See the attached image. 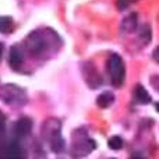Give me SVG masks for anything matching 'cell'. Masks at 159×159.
I'll list each match as a JSON object with an SVG mask.
<instances>
[{"label":"cell","instance_id":"7","mask_svg":"<svg viewBox=\"0 0 159 159\" xmlns=\"http://www.w3.org/2000/svg\"><path fill=\"white\" fill-rule=\"evenodd\" d=\"M32 130V120L28 117H22L14 124V133L18 137H24V135L30 134Z\"/></svg>","mask_w":159,"mask_h":159},{"label":"cell","instance_id":"17","mask_svg":"<svg viewBox=\"0 0 159 159\" xmlns=\"http://www.w3.org/2000/svg\"><path fill=\"white\" fill-rule=\"evenodd\" d=\"M152 59H154L157 63H159V46L158 48H155V50H154V53H152Z\"/></svg>","mask_w":159,"mask_h":159},{"label":"cell","instance_id":"3","mask_svg":"<svg viewBox=\"0 0 159 159\" xmlns=\"http://www.w3.org/2000/svg\"><path fill=\"white\" fill-rule=\"evenodd\" d=\"M106 67H107V74H109L112 84L116 88L121 87L124 84V80H126V66H124V61L121 59V56L116 55V53L110 55L109 59H107Z\"/></svg>","mask_w":159,"mask_h":159},{"label":"cell","instance_id":"2","mask_svg":"<svg viewBox=\"0 0 159 159\" xmlns=\"http://www.w3.org/2000/svg\"><path fill=\"white\" fill-rule=\"evenodd\" d=\"M95 141L91 140L87 135V133L82 129L77 130L74 133V138H73V145H71V157L74 158H81V157H87L89 152H92L95 149Z\"/></svg>","mask_w":159,"mask_h":159},{"label":"cell","instance_id":"19","mask_svg":"<svg viewBox=\"0 0 159 159\" xmlns=\"http://www.w3.org/2000/svg\"><path fill=\"white\" fill-rule=\"evenodd\" d=\"M155 107H157V110H158V112H159V102H158V103H157V105H155Z\"/></svg>","mask_w":159,"mask_h":159},{"label":"cell","instance_id":"14","mask_svg":"<svg viewBox=\"0 0 159 159\" xmlns=\"http://www.w3.org/2000/svg\"><path fill=\"white\" fill-rule=\"evenodd\" d=\"M107 145H109V148L113 149V151H119V149L123 148V140H121L119 135H113V137L109 140Z\"/></svg>","mask_w":159,"mask_h":159},{"label":"cell","instance_id":"8","mask_svg":"<svg viewBox=\"0 0 159 159\" xmlns=\"http://www.w3.org/2000/svg\"><path fill=\"white\" fill-rule=\"evenodd\" d=\"M137 20H138V17H137V14L135 13H133V14H130V16H127L126 18L121 21V25H120V28H121V31H123L124 34H131V32H134L135 30H137Z\"/></svg>","mask_w":159,"mask_h":159},{"label":"cell","instance_id":"11","mask_svg":"<svg viewBox=\"0 0 159 159\" xmlns=\"http://www.w3.org/2000/svg\"><path fill=\"white\" fill-rule=\"evenodd\" d=\"M151 41V28H149V25H143V28L140 30V32H138V42H140L141 45H147L148 42Z\"/></svg>","mask_w":159,"mask_h":159},{"label":"cell","instance_id":"1","mask_svg":"<svg viewBox=\"0 0 159 159\" xmlns=\"http://www.w3.org/2000/svg\"><path fill=\"white\" fill-rule=\"evenodd\" d=\"M43 137L50 144L53 152L59 154L64 149V140L61 138V124L57 119H49L43 126Z\"/></svg>","mask_w":159,"mask_h":159},{"label":"cell","instance_id":"12","mask_svg":"<svg viewBox=\"0 0 159 159\" xmlns=\"http://www.w3.org/2000/svg\"><path fill=\"white\" fill-rule=\"evenodd\" d=\"M4 155H6V157H11V158H21V157H24V154H22V151H21V147H20L17 143L10 144V145L7 147V149H6Z\"/></svg>","mask_w":159,"mask_h":159},{"label":"cell","instance_id":"18","mask_svg":"<svg viewBox=\"0 0 159 159\" xmlns=\"http://www.w3.org/2000/svg\"><path fill=\"white\" fill-rule=\"evenodd\" d=\"M2 55H3V45L0 43V59H2Z\"/></svg>","mask_w":159,"mask_h":159},{"label":"cell","instance_id":"13","mask_svg":"<svg viewBox=\"0 0 159 159\" xmlns=\"http://www.w3.org/2000/svg\"><path fill=\"white\" fill-rule=\"evenodd\" d=\"M14 28V22L10 17H0V32L8 34Z\"/></svg>","mask_w":159,"mask_h":159},{"label":"cell","instance_id":"6","mask_svg":"<svg viewBox=\"0 0 159 159\" xmlns=\"http://www.w3.org/2000/svg\"><path fill=\"white\" fill-rule=\"evenodd\" d=\"M24 61V56H22V50L20 46H13L8 55V64L13 70H20Z\"/></svg>","mask_w":159,"mask_h":159},{"label":"cell","instance_id":"4","mask_svg":"<svg viewBox=\"0 0 159 159\" xmlns=\"http://www.w3.org/2000/svg\"><path fill=\"white\" fill-rule=\"evenodd\" d=\"M25 45H27L28 52L32 56H42L45 52H48L49 49V42L45 35H42V32H32L31 35H28V38L25 39Z\"/></svg>","mask_w":159,"mask_h":159},{"label":"cell","instance_id":"10","mask_svg":"<svg viewBox=\"0 0 159 159\" xmlns=\"http://www.w3.org/2000/svg\"><path fill=\"white\" fill-rule=\"evenodd\" d=\"M115 102V95L112 92H102L101 95L96 98V105L102 109H106Z\"/></svg>","mask_w":159,"mask_h":159},{"label":"cell","instance_id":"5","mask_svg":"<svg viewBox=\"0 0 159 159\" xmlns=\"http://www.w3.org/2000/svg\"><path fill=\"white\" fill-rule=\"evenodd\" d=\"M0 98L8 105H24L27 102L25 92L17 85H4L0 89Z\"/></svg>","mask_w":159,"mask_h":159},{"label":"cell","instance_id":"9","mask_svg":"<svg viewBox=\"0 0 159 159\" xmlns=\"http://www.w3.org/2000/svg\"><path fill=\"white\" fill-rule=\"evenodd\" d=\"M134 98L138 103H149L151 102V95L147 92V89L143 87V85H135L134 88Z\"/></svg>","mask_w":159,"mask_h":159},{"label":"cell","instance_id":"15","mask_svg":"<svg viewBox=\"0 0 159 159\" xmlns=\"http://www.w3.org/2000/svg\"><path fill=\"white\" fill-rule=\"evenodd\" d=\"M138 0H117V8L119 10H126L127 7H130L131 4L137 3Z\"/></svg>","mask_w":159,"mask_h":159},{"label":"cell","instance_id":"16","mask_svg":"<svg viewBox=\"0 0 159 159\" xmlns=\"http://www.w3.org/2000/svg\"><path fill=\"white\" fill-rule=\"evenodd\" d=\"M152 85H154L155 89L159 91V75H155V77H152Z\"/></svg>","mask_w":159,"mask_h":159}]
</instances>
